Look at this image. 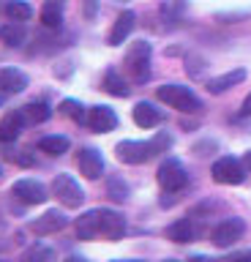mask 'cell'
<instances>
[{
	"mask_svg": "<svg viewBox=\"0 0 251 262\" xmlns=\"http://www.w3.org/2000/svg\"><path fill=\"white\" fill-rule=\"evenodd\" d=\"M11 196H17L22 205H41L47 202V188L33 178H22L11 186Z\"/></svg>",
	"mask_w": 251,
	"mask_h": 262,
	"instance_id": "9c48e42d",
	"label": "cell"
},
{
	"mask_svg": "<svg viewBox=\"0 0 251 262\" xmlns=\"http://www.w3.org/2000/svg\"><path fill=\"white\" fill-rule=\"evenodd\" d=\"M134 25H136V14L134 11H128V8H126V11H120L115 25H112V30H109V44L112 47H120L128 36H131Z\"/></svg>",
	"mask_w": 251,
	"mask_h": 262,
	"instance_id": "5bb4252c",
	"label": "cell"
},
{
	"mask_svg": "<svg viewBox=\"0 0 251 262\" xmlns=\"http://www.w3.org/2000/svg\"><path fill=\"white\" fill-rule=\"evenodd\" d=\"M161 120H164V112H161L158 106H153L150 101H140L134 106V123L140 128H153V126H158Z\"/></svg>",
	"mask_w": 251,
	"mask_h": 262,
	"instance_id": "2e32d148",
	"label": "cell"
},
{
	"mask_svg": "<svg viewBox=\"0 0 251 262\" xmlns=\"http://www.w3.org/2000/svg\"><path fill=\"white\" fill-rule=\"evenodd\" d=\"M77 237L79 241H93L99 237V210H85L77 219Z\"/></svg>",
	"mask_w": 251,
	"mask_h": 262,
	"instance_id": "d6986e66",
	"label": "cell"
},
{
	"mask_svg": "<svg viewBox=\"0 0 251 262\" xmlns=\"http://www.w3.org/2000/svg\"><path fill=\"white\" fill-rule=\"evenodd\" d=\"M150 55H153V49L148 41H134L123 55V71L134 82H145L150 77Z\"/></svg>",
	"mask_w": 251,
	"mask_h": 262,
	"instance_id": "7a4b0ae2",
	"label": "cell"
},
{
	"mask_svg": "<svg viewBox=\"0 0 251 262\" xmlns=\"http://www.w3.org/2000/svg\"><path fill=\"white\" fill-rule=\"evenodd\" d=\"M77 167L87 180H99L104 175V159L96 147H82V150L77 153Z\"/></svg>",
	"mask_w": 251,
	"mask_h": 262,
	"instance_id": "30bf717a",
	"label": "cell"
},
{
	"mask_svg": "<svg viewBox=\"0 0 251 262\" xmlns=\"http://www.w3.org/2000/svg\"><path fill=\"white\" fill-rule=\"evenodd\" d=\"M126 235V219L123 213L112 208H99V237L107 241H120Z\"/></svg>",
	"mask_w": 251,
	"mask_h": 262,
	"instance_id": "ba28073f",
	"label": "cell"
},
{
	"mask_svg": "<svg viewBox=\"0 0 251 262\" xmlns=\"http://www.w3.org/2000/svg\"><path fill=\"white\" fill-rule=\"evenodd\" d=\"M230 262H251V249H248V251L235 254V257H230Z\"/></svg>",
	"mask_w": 251,
	"mask_h": 262,
	"instance_id": "f546056e",
	"label": "cell"
},
{
	"mask_svg": "<svg viewBox=\"0 0 251 262\" xmlns=\"http://www.w3.org/2000/svg\"><path fill=\"white\" fill-rule=\"evenodd\" d=\"M69 145H71L69 139L66 137H58V134L38 139V150L47 153V156H63V153H69Z\"/></svg>",
	"mask_w": 251,
	"mask_h": 262,
	"instance_id": "603a6c76",
	"label": "cell"
},
{
	"mask_svg": "<svg viewBox=\"0 0 251 262\" xmlns=\"http://www.w3.org/2000/svg\"><path fill=\"white\" fill-rule=\"evenodd\" d=\"M96 11H99V0H82V14H85V19H96Z\"/></svg>",
	"mask_w": 251,
	"mask_h": 262,
	"instance_id": "f1b7e54d",
	"label": "cell"
},
{
	"mask_svg": "<svg viewBox=\"0 0 251 262\" xmlns=\"http://www.w3.org/2000/svg\"><path fill=\"white\" fill-rule=\"evenodd\" d=\"M52 194L60 200L63 208H79L85 202V191L71 175H55L52 180Z\"/></svg>",
	"mask_w": 251,
	"mask_h": 262,
	"instance_id": "5b68a950",
	"label": "cell"
},
{
	"mask_svg": "<svg viewBox=\"0 0 251 262\" xmlns=\"http://www.w3.org/2000/svg\"><path fill=\"white\" fill-rule=\"evenodd\" d=\"M69 219L63 216L58 210H47L44 216H38L36 221H30V229H33L36 235H52V232H60V229H66Z\"/></svg>",
	"mask_w": 251,
	"mask_h": 262,
	"instance_id": "4fadbf2b",
	"label": "cell"
},
{
	"mask_svg": "<svg viewBox=\"0 0 251 262\" xmlns=\"http://www.w3.org/2000/svg\"><path fill=\"white\" fill-rule=\"evenodd\" d=\"M243 167H246V169H251V150L246 153V159H243Z\"/></svg>",
	"mask_w": 251,
	"mask_h": 262,
	"instance_id": "d6a6232c",
	"label": "cell"
},
{
	"mask_svg": "<svg viewBox=\"0 0 251 262\" xmlns=\"http://www.w3.org/2000/svg\"><path fill=\"white\" fill-rule=\"evenodd\" d=\"M66 262H85V259H82V257H69Z\"/></svg>",
	"mask_w": 251,
	"mask_h": 262,
	"instance_id": "836d02e7",
	"label": "cell"
},
{
	"mask_svg": "<svg viewBox=\"0 0 251 262\" xmlns=\"http://www.w3.org/2000/svg\"><path fill=\"white\" fill-rule=\"evenodd\" d=\"M243 232H246V221L232 216V219H224L221 224H216V229L210 232V241H213L218 249H226V246L238 243L243 237Z\"/></svg>",
	"mask_w": 251,
	"mask_h": 262,
	"instance_id": "52a82bcc",
	"label": "cell"
},
{
	"mask_svg": "<svg viewBox=\"0 0 251 262\" xmlns=\"http://www.w3.org/2000/svg\"><path fill=\"white\" fill-rule=\"evenodd\" d=\"M104 90H107L109 96H118V98H126L128 93H131L128 85H126V79L120 77L115 69H109L107 74H104Z\"/></svg>",
	"mask_w": 251,
	"mask_h": 262,
	"instance_id": "7402d4cb",
	"label": "cell"
},
{
	"mask_svg": "<svg viewBox=\"0 0 251 262\" xmlns=\"http://www.w3.org/2000/svg\"><path fill=\"white\" fill-rule=\"evenodd\" d=\"M167 237L175 243H191L197 237V227H194L191 219H177L175 224L167 227Z\"/></svg>",
	"mask_w": 251,
	"mask_h": 262,
	"instance_id": "ac0fdd59",
	"label": "cell"
},
{
	"mask_svg": "<svg viewBox=\"0 0 251 262\" xmlns=\"http://www.w3.org/2000/svg\"><path fill=\"white\" fill-rule=\"evenodd\" d=\"M25 88H28V77L19 69H3L0 71V93L14 96V93H22Z\"/></svg>",
	"mask_w": 251,
	"mask_h": 262,
	"instance_id": "e0dca14e",
	"label": "cell"
},
{
	"mask_svg": "<svg viewBox=\"0 0 251 262\" xmlns=\"http://www.w3.org/2000/svg\"><path fill=\"white\" fill-rule=\"evenodd\" d=\"M85 123L93 131H99V134H107V131H112L118 126V115H115L112 106L99 104V106H90V110H87V120Z\"/></svg>",
	"mask_w": 251,
	"mask_h": 262,
	"instance_id": "8fae6325",
	"label": "cell"
},
{
	"mask_svg": "<svg viewBox=\"0 0 251 262\" xmlns=\"http://www.w3.org/2000/svg\"><path fill=\"white\" fill-rule=\"evenodd\" d=\"M0 41H3L6 47H22V41H25V25L22 22L0 25Z\"/></svg>",
	"mask_w": 251,
	"mask_h": 262,
	"instance_id": "44dd1931",
	"label": "cell"
},
{
	"mask_svg": "<svg viewBox=\"0 0 251 262\" xmlns=\"http://www.w3.org/2000/svg\"><path fill=\"white\" fill-rule=\"evenodd\" d=\"M107 191H109V196H112L115 202H123L126 196H128V186H126L120 178H109V183H107Z\"/></svg>",
	"mask_w": 251,
	"mask_h": 262,
	"instance_id": "83f0119b",
	"label": "cell"
},
{
	"mask_svg": "<svg viewBox=\"0 0 251 262\" xmlns=\"http://www.w3.org/2000/svg\"><path fill=\"white\" fill-rule=\"evenodd\" d=\"M25 115L22 110H9L0 118V142H14L22 134V126H25Z\"/></svg>",
	"mask_w": 251,
	"mask_h": 262,
	"instance_id": "7c38bea8",
	"label": "cell"
},
{
	"mask_svg": "<svg viewBox=\"0 0 251 262\" xmlns=\"http://www.w3.org/2000/svg\"><path fill=\"white\" fill-rule=\"evenodd\" d=\"M169 145H172V137H169V134H156L150 142H134V139H123V142L115 147V153H118V159L123 161V164H134V167H136V164L150 161L153 156L167 153Z\"/></svg>",
	"mask_w": 251,
	"mask_h": 262,
	"instance_id": "6da1fadb",
	"label": "cell"
},
{
	"mask_svg": "<svg viewBox=\"0 0 251 262\" xmlns=\"http://www.w3.org/2000/svg\"><path fill=\"white\" fill-rule=\"evenodd\" d=\"M210 175H213L216 183H224V186H238L246 180V167L232 159V156H224V159H218L213 164V169H210Z\"/></svg>",
	"mask_w": 251,
	"mask_h": 262,
	"instance_id": "8992f818",
	"label": "cell"
},
{
	"mask_svg": "<svg viewBox=\"0 0 251 262\" xmlns=\"http://www.w3.org/2000/svg\"><path fill=\"white\" fill-rule=\"evenodd\" d=\"M240 115H243V118H248V115H251V93L246 96V101H243V106H240Z\"/></svg>",
	"mask_w": 251,
	"mask_h": 262,
	"instance_id": "4dcf8cb0",
	"label": "cell"
},
{
	"mask_svg": "<svg viewBox=\"0 0 251 262\" xmlns=\"http://www.w3.org/2000/svg\"><path fill=\"white\" fill-rule=\"evenodd\" d=\"M112 262H140V259H112Z\"/></svg>",
	"mask_w": 251,
	"mask_h": 262,
	"instance_id": "e575fe53",
	"label": "cell"
},
{
	"mask_svg": "<svg viewBox=\"0 0 251 262\" xmlns=\"http://www.w3.org/2000/svg\"><path fill=\"white\" fill-rule=\"evenodd\" d=\"M243 79H246V71H243V69H235V71H226V74H221V77L210 79V82H208V90L218 96V93H224V90L240 85Z\"/></svg>",
	"mask_w": 251,
	"mask_h": 262,
	"instance_id": "ffe728a7",
	"label": "cell"
},
{
	"mask_svg": "<svg viewBox=\"0 0 251 262\" xmlns=\"http://www.w3.org/2000/svg\"><path fill=\"white\" fill-rule=\"evenodd\" d=\"M164 262H177V259H164Z\"/></svg>",
	"mask_w": 251,
	"mask_h": 262,
	"instance_id": "d590c367",
	"label": "cell"
},
{
	"mask_svg": "<svg viewBox=\"0 0 251 262\" xmlns=\"http://www.w3.org/2000/svg\"><path fill=\"white\" fill-rule=\"evenodd\" d=\"M19 262H55V251L44 243H33V246H28V249L22 251Z\"/></svg>",
	"mask_w": 251,
	"mask_h": 262,
	"instance_id": "d4e9b609",
	"label": "cell"
},
{
	"mask_svg": "<svg viewBox=\"0 0 251 262\" xmlns=\"http://www.w3.org/2000/svg\"><path fill=\"white\" fill-rule=\"evenodd\" d=\"M60 115H66V118L77 120V123L87 120V118H85V106L79 104V101H74V98H66V101H60Z\"/></svg>",
	"mask_w": 251,
	"mask_h": 262,
	"instance_id": "4316f807",
	"label": "cell"
},
{
	"mask_svg": "<svg viewBox=\"0 0 251 262\" xmlns=\"http://www.w3.org/2000/svg\"><path fill=\"white\" fill-rule=\"evenodd\" d=\"M189 262H213V259H208V257H202V254H197V257H189Z\"/></svg>",
	"mask_w": 251,
	"mask_h": 262,
	"instance_id": "1f68e13d",
	"label": "cell"
},
{
	"mask_svg": "<svg viewBox=\"0 0 251 262\" xmlns=\"http://www.w3.org/2000/svg\"><path fill=\"white\" fill-rule=\"evenodd\" d=\"M3 11L11 22H28L30 16H33V8H30L25 0H9V3L3 6Z\"/></svg>",
	"mask_w": 251,
	"mask_h": 262,
	"instance_id": "484cf974",
	"label": "cell"
},
{
	"mask_svg": "<svg viewBox=\"0 0 251 262\" xmlns=\"http://www.w3.org/2000/svg\"><path fill=\"white\" fill-rule=\"evenodd\" d=\"M63 8H66V0H44L38 19H41L47 30H58L63 25Z\"/></svg>",
	"mask_w": 251,
	"mask_h": 262,
	"instance_id": "9a60e30c",
	"label": "cell"
},
{
	"mask_svg": "<svg viewBox=\"0 0 251 262\" xmlns=\"http://www.w3.org/2000/svg\"><path fill=\"white\" fill-rule=\"evenodd\" d=\"M156 178H158V186L164 188V191H169V194L183 191V188L189 186V172H186V167L177 159H164L161 161Z\"/></svg>",
	"mask_w": 251,
	"mask_h": 262,
	"instance_id": "277c9868",
	"label": "cell"
},
{
	"mask_svg": "<svg viewBox=\"0 0 251 262\" xmlns=\"http://www.w3.org/2000/svg\"><path fill=\"white\" fill-rule=\"evenodd\" d=\"M22 115H25L28 123H44V120L52 118V110L47 101H30V104L22 106Z\"/></svg>",
	"mask_w": 251,
	"mask_h": 262,
	"instance_id": "cb8c5ba5",
	"label": "cell"
},
{
	"mask_svg": "<svg viewBox=\"0 0 251 262\" xmlns=\"http://www.w3.org/2000/svg\"><path fill=\"white\" fill-rule=\"evenodd\" d=\"M156 96H158V101H164L167 106L180 110V112H199L202 110L197 93L186 85H161L156 90Z\"/></svg>",
	"mask_w": 251,
	"mask_h": 262,
	"instance_id": "3957f363",
	"label": "cell"
},
{
	"mask_svg": "<svg viewBox=\"0 0 251 262\" xmlns=\"http://www.w3.org/2000/svg\"><path fill=\"white\" fill-rule=\"evenodd\" d=\"M0 172H3V169H0Z\"/></svg>",
	"mask_w": 251,
	"mask_h": 262,
	"instance_id": "8d00e7d4",
	"label": "cell"
}]
</instances>
